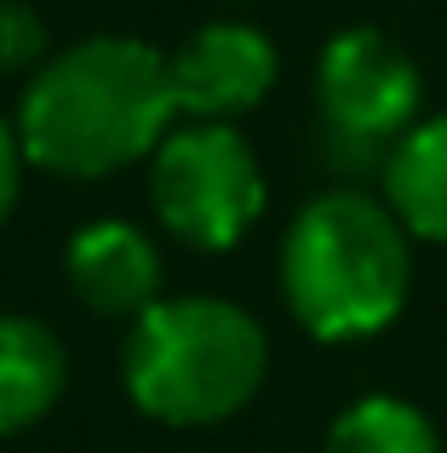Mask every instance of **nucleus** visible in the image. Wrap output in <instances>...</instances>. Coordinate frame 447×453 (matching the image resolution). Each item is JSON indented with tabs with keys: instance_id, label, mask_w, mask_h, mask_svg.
<instances>
[{
	"instance_id": "9",
	"label": "nucleus",
	"mask_w": 447,
	"mask_h": 453,
	"mask_svg": "<svg viewBox=\"0 0 447 453\" xmlns=\"http://www.w3.org/2000/svg\"><path fill=\"white\" fill-rule=\"evenodd\" d=\"M379 184H384V207L402 219V230L413 242L447 247V115L419 121L390 150Z\"/></svg>"
},
{
	"instance_id": "3",
	"label": "nucleus",
	"mask_w": 447,
	"mask_h": 453,
	"mask_svg": "<svg viewBox=\"0 0 447 453\" xmlns=\"http://www.w3.org/2000/svg\"><path fill=\"white\" fill-rule=\"evenodd\" d=\"M264 373L269 339L258 316L213 293L149 304L121 344V385L133 408L172 431L235 419L258 396Z\"/></svg>"
},
{
	"instance_id": "5",
	"label": "nucleus",
	"mask_w": 447,
	"mask_h": 453,
	"mask_svg": "<svg viewBox=\"0 0 447 453\" xmlns=\"http://www.w3.org/2000/svg\"><path fill=\"white\" fill-rule=\"evenodd\" d=\"M149 212L178 247L230 253L264 219V166L224 121H184L149 155Z\"/></svg>"
},
{
	"instance_id": "4",
	"label": "nucleus",
	"mask_w": 447,
	"mask_h": 453,
	"mask_svg": "<svg viewBox=\"0 0 447 453\" xmlns=\"http://www.w3.org/2000/svg\"><path fill=\"white\" fill-rule=\"evenodd\" d=\"M425 81L396 35L356 23L338 29L315 58V150L333 173H384L390 150L419 127Z\"/></svg>"
},
{
	"instance_id": "11",
	"label": "nucleus",
	"mask_w": 447,
	"mask_h": 453,
	"mask_svg": "<svg viewBox=\"0 0 447 453\" xmlns=\"http://www.w3.org/2000/svg\"><path fill=\"white\" fill-rule=\"evenodd\" d=\"M46 64V23L29 0H0V75Z\"/></svg>"
},
{
	"instance_id": "10",
	"label": "nucleus",
	"mask_w": 447,
	"mask_h": 453,
	"mask_svg": "<svg viewBox=\"0 0 447 453\" xmlns=\"http://www.w3.org/2000/svg\"><path fill=\"white\" fill-rule=\"evenodd\" d=\"M327 453H442L436 425L402 396H361L327 431Z\"/></svg>"
},
{
	"instance_id": "6",
	"label": "nucleus",
	"mask_w": 447,
	"mask_h": 453,
	"mask_svg": "<svg viewBox=\"0 0 447 453\" xmlns=\"http://www.w3.org/2000/svg\"><path fill=\"white\" fill-rule=\"evenodd\" d=\"M172 64V92H178L184 121H224L258 110L269 98L281 75L276 41L253 23H201L195 35H184V46L167 58Z\"/></svg>"
},
{
	"instance_id": "1",
	"label": "nucleus",
	"mask_w": 447,
	"mask_h": 453,
	"mask_svg": "<svg viewBox=\"0 0 447 453\" xmlns=\"http://www.w3.org/2000/svg\"><path fill=\"white\" fill-rule=\"evenodd\" d=\"M178 121L167 52L138 35H87L52 52L18 104L23 155L75 184L149 161Z\"/></svg>"
},
{
	"instance_id": "8",
	"label": "nucleus",
	"mask_w": 447,
	"mask_h": 453,
	"mask_svg": "<svg viewBox=\"0 0 447 453\" xmlns=\"http://www.w3.org/2000/svg\"><path fill=\"white\" fill-rule=\"evenodd\" d=\"M69 385L64 339L41 316H0V436H18L57 408Z\"/></svg>"
},
{
	"instance_id": "7",
	"label": "nucleus",
	"mask_w": 447,
	"mask_h": 453,
	"mask_svg": "<svg viewBox=\"0 0 447 453\" xmlns=\"http://www.w3.org/2000/svg\"><path fill=\"white\" fill-rule=\"evenodd\" d=\"M64 281L92 316L138 321L149 304H161V253L138 224L92 219L64 247Z\"/></svg>"
},
{
	"instance_id": "2",
	"label": "nucleus",
	"mask_w": 447,
	"mask_h": 453,
	"mask_svg": "<svg viewBox=\"0 0 447 453\" xmlns=\"http://www.w3.org/2000/svg\"><path fill=\"white\" fill-rule=\"evenodd\" d=\"M413 293V235L384 196L322 189L281 242V299L322 344H361L384 333Z\"/></svg>"
},
{
	"instance_id": "12",
	"label": "nucleus",
	"mask_w": 447,
	"mask_h": 453,
	"mask_svg": "<svg viewBox=\"0 0 447 453\" xmlns=\"http://www.w3.org/2000/svg\"><path fill=\"white\" fill-rule=\"evenodd\" d=\"M23 138H18V127L0 115V224L11 219V207H18V184H23Z\"/></svg>"
}]
</instances>
